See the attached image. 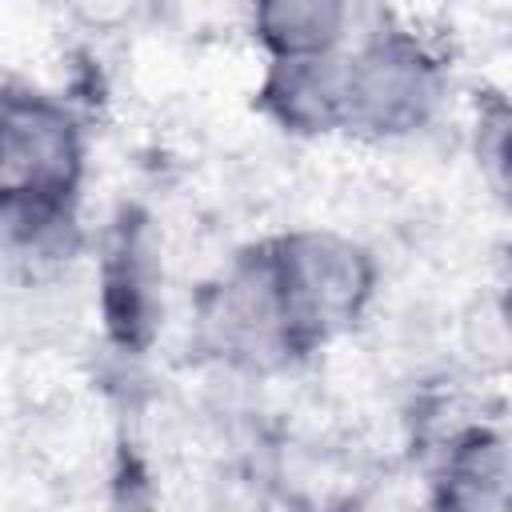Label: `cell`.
Instances as JSON below:
<instances>
[{"label":"cell","mask_w":512,"mask_h":512,"mask_svg":"<svg viewBox=\"0 0 512 512\" xmlns=\"http://www.w3.org/2000/svg\"><path fill=\"white\" fill-rule=\"evenodd\" d=\"M444 96V64L428 40L408 28L372 32L344 52V128L368 136H404L432 120Z\"/></svg>","instance_id":"cell-2"},{"label":"cell","mask_w":512,"mask_h":512,"mask_svg":"<svg viewBox=\"0 0 512 512\" xmlns=\"http://www.w3.org/2000/svg\"><path fill=\"white\" fill-rule=\"evenodd\" d=\"M264 256L296 352H308L356 324L372 300V256L336 232H288L268 240Z\"/></svg>","instance_id":"cell-1"},{"label":"cell","mask_w":512,"mask_h":512,"mask_svg":"<svg viewBox=\"0 0 512 512\" xmlns=\"http://www.w3.org/2000/svg\"><path fill=\"white\" fill-rule=\"evenodd\" d=\"M436 512H508V444L500 432L452 436L436 472Z\"/></svg>","instance_id":"cell-6"},{"label":"cell","mask_w":512,"mask_h":512,"mask_svg":"<svg viewBox=\"0 0 512 512\" xmlns=\"http://www.w3.org/2000/svg\"><path fill=\"white\" fill-rule=\"evenodd\" d=\"M264 112L304 136H324L344 128V52L272 60L260 84Z\"/></svg>","instance_id":"cell-5"},{"label":"cell","mask_w":512,"mask_h":512,"mask_svg":"<svg viewBox=\"0 0 512 512\" xmlns=\"http://www.w3.org/2000/svg\"><path fill=\"white\" fill-rule=\"evenodd\" d=\"M204 332L220 356L244 360V364H272L296 352L284 328V316H280L264 244L244 252L228 268V276L208 292Z\"/></svg>","instance_id":"cell-4"},{"label":"cell","mask_w":512,"mask_h":512,"mask_svg":"<svg viewBox=\"0 0 512 512\" xmlns=\"http://www.w3.org/2000/svg\"><path fill=\"white\" fill-rule=\"evenodd\" d=\"M84 172V136L44 92H0V196L72 200Z\"/></svg>","instance_id":"cell-3"},{"label":"cell","mask_w":512,"mask_h":512,"mask_svg":"<svg viewBox=\"0 0 512 512\" xmlns=\"http://www.w3.org/2000/svg\"><path fill=\"white\" fill-rule=\"evenodd\" d=\"M352 12L344 4L328 0H272L252 12V32L264 44L268 60H292V56H328L340 52L344 28Z\"/></svg>","instance_id":"cell-8"},{"label":"cell","mask_w":512,"mask_h":512,"mask_svg":"<svg viewBox=\"0 0 512 512\" xmlns=\"http://www.w3.org/2000/svg\"><path fill=\"white\" fill-rule=\"evenodd\" d=\"M156 284H160V272L152 264V248L144 232L124 224L104 264V316H108V332L120 344L140 348L152 336L156 308H160Z\"/></svg>","instance_id":"cell-7"}]
</instances>
